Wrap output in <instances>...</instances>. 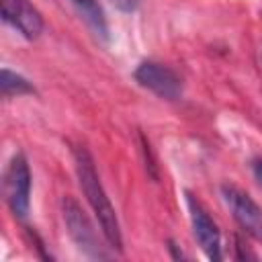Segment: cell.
I'll use <instances>...</instances> for the list:
<instances>
[{
  "label": "cell",
  "mask_w": 262,
  "mask_h": 262,
  "mask_svg": "<svg viewBox=\"0 0 262 262\" xmlns=\"http://www.w3.org/2000/svg\"><path fill=\"white\" fill-rule=\"evenodd\" d=\"M74 162H76V174H78L80 186H82V190L86 194L88 205L92 207V211H94V215L98 219V225L102 229L104 239L108 242L111 248L121 250L123 248V237H121L119 219H117L115 207L111 205V199L104 192V186L100 182V176L96 172L92 156L88 154L86 147L80 145V147L74 149Z\"/></svg>",
  "instance_id": "6da1fadb"
},
{
  "label": "cell",
  "mask_w": 262,
  "mask_h": 262,
  "mask_svg": "<svg viewBox=\"0 0 262 262\" xmlns=\"http://www.w3.org/2000/svg\"><path fill=\"white\" fill-rule=\"evenodd\" d=\"M61 213H63V221L68 227V233L72 235V239L76 242V246L90 258H106V252L102 250L96 229L90 223V219L86 217V213L82 211V207L72 199V196H63L61 201Z\"/></svg>",
  "instance_id": "7a4b0ae2"
},
{
  "label": "cell",
  "mask_w": 262,
  "mask_h": 262,
  "mask_svg": "<svg viewBox=\"0 0 262 262\" xmlns=\"http://www.w3.org/2000/svg\"><path fill=\"white\" fill-rule=\"evenodd\" d=\"M4 194L14 217L23 219L29 213V201H31V170L23 154H16L6 168Z\"/></svg>",
  "instance_id": "3957f363"
},
{
  "label": "cell",
  "mask_w": 262,
  "mask_h": 262,
  "mask_svg": "<svg viewBox=\"0 0 262 262\" xmlns=\"http://www.w3.org/2000/svg\"><path fill=\"white\" fill-rule=\"evenodd\" d=\"M221 194H223V201L227 203L233 219L237 221V225L248 235L262 242V209L258 207V203L248 192L239 190L233 184H223Z\"/></svg>",
  "instance_id": "277c9868"
},
{
  "label": "cell",
  "mask_w": 262,
  "mask_h": 262,
  "mask_svg": "<svg viewBox=\"0 0 262 262\" xmlns=\"http://www.w3.org/2000/svg\"><path fill=\"white\" fill-rule=\"evenodd\" d=\"M135 80L139 86L151 90L156 96L166 100H176L182 94L180 78L164 63L158 61H141L135 70Z\"/></svg>",
  "instance_id": "5b68a950"
},
{
  "label": "cell",
  "mask_w": 262,
  "mask_h": 262,
  "mask_svg": "<svg viewBox=\"0 0 262 262\" xmlns=\"http://www.w3.org/2000/svg\"><path fill=\"white\" fill-rule=\"evenodd\" d=\"M186 203H188V211H190L192 233H194L199 246L203 248V252L207 254L209 260H221V235H219L215 221L209 217L205 207L190 192H186Z\"/></svg>",
  "instance_id": "8992f818"
},
{
  "label": "cell",
  "mask_w": 262,
  "mask_h": 262,
  "mask_svg": "<svg viewBox=\"0 0 262 262\" xmlns=\"http://www.w3.org/2000/svg\"><path fill=\"white\" fill-rule=\"evenodd\" d=\"M2 18L27 39H37L43 33L41 12L31 0H2Z\"/></svg>",
  "instance_id": "52a82bcc"
},
{
  "label": "cell",
  "mask_w": 262,
  "mask_h": 262,
  "mask_svg": "<svg viewBox=\"0 0 262 262\" xmlns=\"http://www.w3.org/2000/svg\"><path fill=\"white\" fill-rule=\"evenodd\" d=\"M72 4L76 6L78 14L84 18V23L92 29V33L100 39H108V25H106V16L102 6L98 4V0H72Z\"/></svg>",
  "instance_id": "ba28073f"
},
{
  "label": "cell",
  "mask_w": 262,
  "mask_h": 262,
  "mask_svg": "<svg viewBox=\"0 0 262 262\" xmlns=\"http://www.w3.org/2000/svg\"><path fill=\"white\" fill-rule=\"evenodd\" d=\"M0 86H2V94L8 98V96H20V94H33L35 88L33 84L23 78L20 74L16 72H10L8 68H2V80H0Z\"/></svg>",
  "instance_id": "9c48e42d"
},
{
  "label": "cell",
  "mask_w": 262,
  "mask_h": 262,
  "mask_svg": "<svg viewBox=\"0 0 262 262\" xmlns=\"http://www.w3.org/2000/svg\"><path fill=\"white\" fill-rule=\"evenodd\" d=\"M119 10H125V12H131V10H135L139 4H141V0H111Z\"/></svg>",
  "instance_id": "30bf717a"
},
{
  "label": "cell",
  "mask_w": 262,
  "mask_h": 262,
  "mask_svg": "<svg viewBox=\"0 0 262 262\" xmlns=\"http://www.w3.org/2000/svg\"><path fill=\"white\" fill-rule=\"evenodd\" d=\"M252 170H254V176L258 178V182L262 184V158H258V160L252 162Z\"/></svg>",
  "instance_id": "8fae6325"
}]
</instances>
